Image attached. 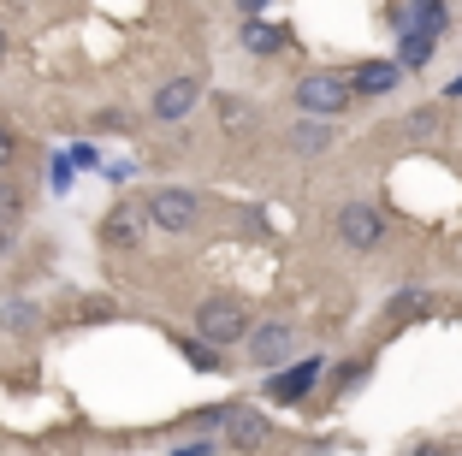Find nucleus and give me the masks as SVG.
<instances>
[{
    "instance_id": "1",
    "label": "nucleus",
    "mask_w": 462,
    "mask_h": 456,
    "mask_svg": "<svg viewBox=\"0 0 462 456\" xmlns=\"http://www.w3.org/2000/svg\"><path fill=\"white\" fill-rule=\"evenodd\" d=\"M196 332H202V344H237L255 326H249V309L237 296H208L202 309H196Z\"/></svg>"
},
{
    "instance_id": "2",
    "label": "nucleus",
    "mask_w": 462,
    "mask_h": 456,
    "mask_svg": "<svg viewBox=\"0 0 462 456\" xmlns=\"http://www.w3.org/2000/svg\"><path fill=\"white\" fill-rule=\"evenodd\" d=\"M350 78H338V71H309V78L297 83V107L314 113V119H338L344 107H350Z\"/></svg>"
},
{
    "instance_id": "3",
    "label": "nucleus",
    "mask_w": 462,
    "mask_h": 456,
    "mask_svg": "<svg viewBox=\"0 0 462 456\" xmlns=\"http://www.w3.org/2000/svg\"><path fill=\"white\" fill-rule=\"evenodd\" d=\"M196 214H202V201L190 196V190H154L149 196V226H161V231H190L196 226Z\"/></svg>"
},
{
    "instance_id": "4",
    "label": "nucleus",
    "mask_w": 462,
    "mask_h": 456,
    "mask_svg": "<svg viewBox=\"0 0 462 456\" xmlns=\"http://www.w3.org/2000/svg\"><path fill=\"white\" fill-rule=\"evenodd\" d=\"M196 107H202V78H166L161 89H154V119L161 125L190 119Z\"/></svg>"
},
{
    "instance_id": "5",
    "label": "nucleus",
    "mask_w": 462,
    "mask_h": 456,
    "mask_svg": "<svg viewBox=\"0 0 462 456\" xmlns=\"http://www.w3.org/2000/svg\"><path fill=\"white\" fill-rule=\"evenodd\" d=\"M291 349H297V332H291L285 321H261L255 332H249V362H255V368L291 362Z\"/></svg>"
},
{
    "instance_id": "6",
    "label": "nucleus",
    "mask_w": 462,
    "mask_h": 456,
    "mask_svg": "<svg viewBox=\"0 0 462 456\" xmlns=\"http://www.w3.org/2000/svg\"><path fill=\"white\" fill-rule=\"evenodd\" d=\"M338 237L350 243V249H374V243L385 237V214L374 208V201H350L338 214Z\"/></svg>"
},
{
    "instance_id": "7",
    "label": "nucleus",
    "mask_w": 462,
    "mask_h": 456,
    "mask_svg": "<svg viewBox=\"0 0 462 456\" xmlns=\"http://www.w3.org/2000/svg\"><path fill=\"white\" fill-rule=\"evenodd\" d=\"M143 226H149V208L119 201V208H107V219H101V243H107V249H136V243H143Z\"/></svg>"
},
{
    "instance_id": "8",
    "label": "nucleus",
    "mask_w": 462,
    "mask_h": 456,
    "mask_svg": "<svg viewBox=\"0 0 462 456\" xmlns=\"http://www.w3.org/2000/svg\"><path fill=\"white\" fill-rule=\"evenodd\" d=\"M226 444H231V451H261V444H267V415H261V409H249V403H231Z\"/></svg>"
},
{
    "instance_id": "9",
    "label": "nucleus",
    "mask_w": 462,
    "mask_h": 456,
    "mask_svg": "<svg viewBox=\"0 0 462 456\" xmlns=\"http://www.w3.org/2000/svg\"><path fill=\"white\" fill-rule=\"evenodd\" d=\"M320 379V356H302L297 368H285V374H273V386H267V397L273 403H302L309 397V386Z\"/></svg>"
},
{
    "instance_id": "10",
    "label": "nucleus",
    "mask_w": 462,
    "mask_h": 456,
    "mask_svg": "<svg viewBox=\"0 0 462 456\" xmlns=\"http://www.w3.org/2000/svg\"><path fill=\"white\" fill-rule=\"evenodd\" d=\"M397 78H403V66H397V60H362V66H356V78H350V89L356 95H385V89H397Z\"/></svg>"
},
{
    "instance_id": "11",
    "label": "nucleus",
    "mask_w": 462,
    "mask_h": 456,
    "mask_svg": "<svg viewBox=\"0 0 462 456\" xmlns=\"http://www.w3.org/2000/svg\"><path fill=\"white\" fill-rule=\"evenodd\" d=\"M244 48H249V54H279V48H285V30L249 18V24H244Z\"/></svg>"
},
{
    "instance_id": "12",
    "label": "nucleus",
    "mask_w": 462,
    "mask_h": 456,
    "mask_svg": "<svg viewBox=\"0 0 462 456\" xmlns=\"http://www.w3.org/2000/svg\"><path fill=\"white\" fill-rule=\"evenodd\" d=\"M433 60V36L427 30H409L403 36V54H397V66H427Z\"/></svg>"
},
{
    "instance_id": "13",
    "label": "nucleus",
    "mask_w": 462,
    "mask_h": 456,
    "mask_svg": "<svg viewBox=\"0 0 462 456\" xmlns=\"http://www.w3.org/2000/svg\"><path fill=\"white\" fill-rule=\"evenodd\" d=\"M0 326H6V332H36V302H6V309H0Z\"/></svg>"
},
{
    "instance_id": "14",
    "label": "nucleus",
    "mask_w": 462,
    "mask_h": 456,
    "mask_svg": "<svg viewBox=\"0 0 462 456\" xmlns=\"http://www.w3.org/2000/svg\"><path fill=\"white\" fill-rule=\"evenodd\" d=\"M18 214H24V190L13 178H0V226H18Z\"/></svg>"
},
{
    "instance_id": "15",
    "label": "nucleus",
    "mask_w": 462,
    "mask_h": 456,
    "mask_svg": "<svg viewBox=\"0 0 462 456\" xmlns=\"http://www.w3.org/2000/svg\"><path fill=\"white\" fill-rule=\"evenodd\" d=\"M184 362H190V368H208V374H214L219 356H214V344H184Z\"/></svg>"
},
{
    "instance_id": "16",
    "label": "nucleus",
    "mask_w": 462,
    "mask_h": 456,
    "mask_svg": "<svg viewBox=\"0 0 462 456\" xmlns=\"http://www.w3.org/2000/svg\"><path fill=\"white\" fill-rule=\"evenodd\" d=\"M214 451H219V444L208 439V433H202V439H178L172 444V456H214Z\"/></svg>"
},
{
    "instance_id": "17",
    "label": "nucleus",
    "mask_w": 462,
    "mask_h": 456,
    "mask_svg": "<svg viewBox=\"0 0 462 456\" xmlns=\"http://www.w3.org/2000/svg\"><path fill=\"white\" fill-rule=\"evenodd\" d=\"M219 119H226L231 131H237V125H244V101H231V95H219Z\"/></svg>"
},
{
    "instance_id": "18",
    "label": "nucleus",
    "mask_w": 462,
    "mask_h": 456,
    "mask_svg": "<svg viewBox=\"0 0 462 456\" xmlns=\"http://www.w3.org/2000/svg\"><path fill=\"white\" fill-rule=\"evenodd\" d=\"M13 154H18V136L0 125V166H13Z\"/></svg>"
},
{
    "instance_id": "19",
    "label": "nucleus",
    "mask_w": 462,
    "mask_h": 456,
    "mask_svg": "<svg viewBox=\"0 0 462 456\" xmlns=\"http://www.w3.org/2000/svg\"><path fill=\"white\" fill-rule=\"evenodd\" d=\"M392 309H397V314H421V309H427V296H421V291H415V296H397Z\"/></svg>"
},
{
    "instance_id": "20",
    "label": "nucleus",
    "mask_w": 462,
    "mask_h": 456,
    "mask_svg": "<svg viewBox=\"0 0 462 456\" xmlns=\"http://www.w3.org/2000/svg\"><path fill=\"white\" fill-rule=\"evenodd\" d=\"M237 6H244V13H261V6H267V0H237Z\"/></svg>"
},
{
    "instance_id": "21",
    "label": "nucleus",
    "mask_w": 462,
    "mask_h": 456,
    "mask_svg": "<svg viewBox=\"0 0 462 456\" xmlns=\"http://www.w3.org/2000/svg\"><path fill=\"white\" fill-rule=\"evenodd\" d=\"M427 6H445V0H415V13H427Z\"/></svg>"
},
{
    "instance_id": "22",
    "label": "nucleus",
    "mask_w": 462,
    "mask_h": 456,
    "mask_svg": "<svg viewBox=\"0 0 462 456\" xmlns=\"http://www.w3.org/2000/svg\"><path fill=\"white\" fill-rule=\"evenodd\" d=\"M415 456H439V451H433V444H421V451H415Z\"/></svg>"
},
{
    "instance_id": "23",
    "label": "nucleus",
    "mask_w": 462,
    "mask_h": 456,
    "mask_svg": "<svg viewBox=\"0 0 462 456\" xmlns=\"http://www.w3.org/2000/svg\"><path fill=\"white\" fill-rule=\"evenodd\" d=\"M0 60H6V30H0Z\"/></svg>"
}]
</instances>
